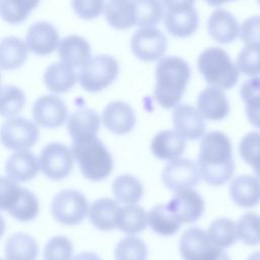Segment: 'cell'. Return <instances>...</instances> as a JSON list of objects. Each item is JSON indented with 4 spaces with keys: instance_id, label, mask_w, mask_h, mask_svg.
Instances as JSON below:
<instances>
[{
    "instance_id": "obj_45",
    "label": "cell",
    "mask_w": 260,
    "mask_h": 260,
    "mask_svg": "<svg viewBox=\"0 0 260 260\" xmlns=\"http://www.w3.org/2000/svg\"><path fill=\"white\" fill-rule=\"evenodd\" d=\"M240 95L244 103L260 99V76H254L242 83Z\"/></svg>"
},
{
    "instance_id": "obj_2",
    "label": "cell",
    "mask_w": 260,
    "mask_h": 260,
    "mask_svg": "<svg viewBox=\"0 0 260 260\" xmlns=\"http://www.w3.org/2000/svg\"><path fill=\"white\" fill-rule=\"evenodd\" d=\"M191 77L189 64L178 56L159 59L155 67V85L153 98L165 108L177 107L182 100Z\"/></svg>"
},
{
    "instance_id": "obj_1",
    "label": "cell",
    "mask_w": 260,
    "mask_h": 260,
    "mask_svg": "<svg viewBox=\"0 0 260 260\" xmlns=\"http://www.w3.org/2000/svg\"><path fill=\"white\" fill-rule=\"evenodd\" d=\"M197 166L201 178L208 185L221 186L232 179L235 171L233 147L223 132L211 131L203 136Z\"/></svg>"
},
{
    "instance_id": "obj_15",
    "label": "cell",
    "mask_w": 260,
    "mask_h": 260,
    "mask_svg": "<svg viewBox=\"0 0 260 260\" xmlns=\"http://www.w3.org/2000/svg\"><path fill=\"white\" fill-rule=\"evenodd\" d=\"M175 129L186 139L196 140L205 135V118L191 105L179 104L173 112Z\"/></svg>"
},
{
    "instance_id": "obj_48",
    "label": "cell",
    "mask_w": 260,
    "mask_h": 260,
    "mask_svg": "<svg viewBox=\"0 0 260 260\" xmlns=\"http://www.w3.org/2000/svg\"><path fill=\"white\" fill-rule=\"evenodd\" d=\"M72 260H102L100 256L93 252H82L73 257Z\"/></svg>"
},
{
    "instance_id": "obj_11",
    "label": "cell",
    "mask_w": 260,
    "mask_h": 260,
    "mask_svg": "<svg viewBox=\"0 0 260 260\" xmlns=\"http://www.w3.org/2000/svg\"><path fill=\"white\" fill-rule=\"evenodd\" d=\"M132 53L140 60L152 62L161 59L167 51L165 34L154 26L140 27L131 38Z\"/></svg>"
},
{
    "instance_id": "obj_50",
    "label": "cell",
    "mask_w": 260,
    "mask_h": 260,
    "mask_svg": "<svg viewBox=\"0 0 260 260\" xmlns=\"http://www.w3.org/2000/svg\"><path fill=\"white\" fill-rule=\"evenodd\" d=\"M247 260H260V251H256L252 253Z\"/></svg>"
},
{
    "instance_id": "obj_5",
    "label": "cell",
    "mask_w": 260,
    "mask_h": 260,
    "mask_svg": "<svg viewBox=\"0 0 260 260\" xmlns=\"http://www.w3.org/2000/svg\"><path fill=\"white\" fill-rule=\"evenodd\" d=\"M0 207L19 221L32 220L40 210L36 195L8 177L1 178Z\"/></svg>"
},
{
    "instance_id": "obj_29",
    "label": "cell",
    "mask_w": 260,
    "mask_h": 260,
    "mask_svg": "<svg viewBox=\"0 0 260 260\" xmlns=\"http://www.w3.org/2000/svg\"><path fill=\"white\" fill-rule=\"evenodd\" d=\"M26 42L10 36L2 40L0 45V65L3 70L17 69L25 63L28 54Z\"/></svg>"
},
{
    "instance_id": "obj_24",
    "label": "cell",
    "mask_w": 260,
    "mask_h": 260,
    "mask_svg": "<svg viewBox=\"0 0 260 260\" xmlns=\"http://www.w3.org/2000/svg\"><path fill=\"white\" fill-rule=\"evenodd\" d=\"M230 196L240 207H255L260 203V179L251 175L235 178L230 184Z\"/></svg>"
},
{
    "instance_id": "obj_4",
    "label": "cell",
    "mask_w": 260,
    "mask_h": 260,
    "mask_svg": "<svg viewBox=\"0 0 260 260\" xmlns=\"http://www.w3.org/2000/svg\"><path fill=\"white\" fill-rule=\"evenodd\" d=\"M71 150L84 178L102 181L113 170V158L107 147L95 136L86 140L72 142Z\"/></svg>"
},
{
    "instance_id": "obj_37",
    "label": "cell",
    "mask_w": 260,
    "mask_h": 260,
    "mask_svg": "<svg viewBox=\"0 0 260 260\" xmlns=\"http://www.w3.org/2000/svg\"><path fill=\"white\" fill-rule=\"evenodd\" d=\"M239 152L242 159L252 167L255 176L260 179V132L247 133L240 141Z\"/></svg>"
},
{
    "instance_id": "obj_40",
    "label": "cell",
    "mask_w": 260,
    "mask_h": 260,
    "mask_svg": "<svg viewBox=\"0 0 260 260\" xmlns=\"http://www.w3.org/2000/svg\"><path fill=\"white\" fill-rule=\"evenodd\" d=\"M147 247L137 237H126L119 241L115 248L116 260H146Z\"/></svg>"
},
{
    "instance_id": "obj_16",
    "label": "cell",
    "mask_w": 260,
    "mask_h": 260,
    "mask_svg": "<svg viewBox=\"0 0 260 260\" xmlns=\"http://www.w3.org/2000/svg\"><path fill=\"white\" fill-rule=\"evenodd\" d=\"M25 41L31 53L38 56H46L59 48L61 40L58 30L52 23L38 21L27 29Z\"/></svg>"
},
{
    "instance_id": "obj_6",
    "label": "cell",
    "mask_w": 260,
    "mask_h": 260,
    "mask_svg": "<svg viewBox=\"0 0 260 260\" xmlns=\"http://www.w3.org/2000/svg\"><path fill=\"white\" fill-rule=\"evenodd\" d=\"M116 58L100 54L91 59L78 72V82L88 92H99L111 85L119 74Z\"/></svg>"
},
{
    "instance_id": "obj_28",
    "label": "cell",
    "mask_w": 260,
    "mask_h": 260,
    "mask_svg": "<svg viewBox=\"0 0 260 260\" xmlns=\"http://www.w3.org/2000/svg\"><path fill=\"white\" fill-rule=\"evenodd\" d=\"M105 16L115 29L125 30L136 24L133 0H110L105 8Z\"/></svg>"
},
{
    "instance_id": "obj_7",
    "label": "cell",
    "mask_w": 260,
    "mask_h": 260,
    "mask_svg": "<svg viewBox=\"0 0 260 260\" xmlns=\"http://www.w3.org/2000/svg\"><path fill=\"white\" fill-rule=\"evenodd\" d=\"M180 254L184 260H224L228 254L212 244L208 234L199 228L185 231L180 239Z\"/></svg>"
},
{
    "instance_id": "obj_8",
    "label": "cell",
    "mask_w": 260,
    "mask_h": 260,
    "mask_svg": "<svg viewBox=\"0 0 260 260\" xmlns=\"http://www.w3.org/2000/svg\"><path fill=\"white\" fill-rule=\"evenodd\" d=\"M88 203L85 196L77 190L66 189L57 193L51 203L53 217L66 225L78 224L88 214Z\"/></svg>"
},
{
    "instance_id": "obj_34",
    "label": "cell",
    "mask_w": 260,
    "mask_h": 260,
    "mask_svg": "<svg viewBox=\"0 0 260 260\" xmlns=\"http://www.w3.org/2000/svg\"><path fill=\"white\" fill-rule=\"evenodd\" d=\"M41 0H0V13L10 24L23 22Z\"/></svg>"
},
{
    "instance_id": "obj_30",
    "label": "cell",
    "mask_w": 260,
    "mask_h": 260,
    "mask_svg": "<svg viewBox=\"0 0 260 260\" xmlns=\"http://www.w3.org/2000/svg\"><path fill=\"white\" fill-rule=\"evenodd\" d=\"M38 244L28 234L15 233L5 243L6 260H36L38 256Z\"/></svg>"
},
{
    "instance_id": "obj_20",
    "label": "cell",
    "mask_w": 260,
    "mask_h": 260,
    "mask_svg": "<svg viewBox=\"0 0 260 260\" xmlns=\"http://www.w3.org/2000/svg\"><path fill=\"white\" fill-rule=\"evenodd\" d=\"M58 54L61 62L73 68H82L91 59V47L83 37L69 35L60 41Z\"/></svg>"
},
{
    "instance_id": "obj_14",
    "label": "cell",
    "mask_w": 260,
    "mask_h": 260,
    "mask_svg": "<svg viewBox=\"0 0 260 260\" xmlns=\"http://www.w3.org/2000/svg\"><path fill=\"white\" fill-rule=\"evenodd\" d=\"M32 118L43 128H58L67 120V107L57 95L48 94L39 98L31 110Z\"/></svg>"
},
{
    "instance_id": "obj_41",
    "label": "cell",
    "mask_w": 260,
    "mask_h": 260,
    "mask_svg": "<svg viewBox=\"0 0 260 260\" xmlns=\"http://www.w3.org/2000/svg\"><path fill=\"white\" fill-rule=\"evenodd\" d=\"M236 65L244 75L252 77L260 75V46L245 45L237 56Z\"/></svg>"
},
{
    "instance_id": "obj_21",
    "label": "cell",
    "mask_w": 260,
    "mask_h": 260,
    "mask_svg": "<svg viewBox=\"0 0 260 260\" xmlns=\"http://www.w3.org/2000/svg\"><path fill=\"white\" fill-rule=\"evenodd\" d=\"M100 124L101 118L94 110L83 108L75 111L67 122L68 132L72 142L94 137L100 129Z\"/></svg>"
},
{
    "instance_id": "obj_10",
    "label": "cell",
    "mask_w": 260,
    "mask_h": 260,
    "mask_svg": "<svg viewBox=\"0 0 260 260\" xmlns=\"http://www.w3.org/2000/svg\"><path fill=\"white\" fill-rule=\"evenodd\" d=\"M74 155L70 148L60 142L47 144L39 155L40 169L51 180L67 177L73 168Z\"/></svg>"
},
{
    "instance_id": "obj_31",
    "label": "cell",
    "mask_w": 260,
    "mask_h": 260,
    "mask_svg": "<svg viewBox=\"0 0 260 260\" xmlns=\"http://www.w3.org/2000/svg\"><path fill=\"white\" fill-rule=\"evenodd\" d=\"M112 191L118 202L125 205H134L143 195V186L136 177L123 174L114 180Z\"/></svg>"
},
{
    "instance_id": "obj_32",
    "label": "cell",
    "mask_w": 260,
    "mask_h": 260,
    "mask_svg": "<svg viewBox=\"0 0 260 260\" xmlns=\"http://www.w3.org/2000/svg\"><path fill=\"white\" fill-rule=\"evenodd\" d=\"M147 222L151 230L160 236H172L181 228L180 219L170 212L166 204L152 207L147 213Z\"/></svg>"
},
{
    "instance_id": "obj_3",
    "label": "cell",
    "mask_w": 260,
    "mask_h": 260,
    "mask_svg": "<svg viewBox=\"0 0 260 260\" xmlns=\"http://www.w3.org/2000/svg\"><path fill=\"white\" fill-rule=\"evenodd\" d=\"M197 66L209 85L231 89L238 83L240 70L226 51L220 47L204 49L198 56Z\"/></svg>"
},
{
    "instance_id": "obj_12",
    "label": "cell",
    "mask_w": 260,
    "mask_h": 260,
    "mask_svg": "<svg viewBox=\"0 0 260 260\" xmlns=\"http://www.w3.org/2000/svg\"><path fill=\"white\" fill-rule=\"evenodd\" d=\"M200 177L198 166L189 158L171 160L161 172L164 185L174 192L196 186Z\"/></svg>"
},
{
    "instance_id": "obj_27",
    "label": "cell",
    "mask_w": 260,
    "mask_h": 260,
    "mask_svg": "<svg viewBox=\"0 0 260 260\" xmlns=\"http://www.w3.org/2000/svg\"><path fill=\"white\" fill-rule=\"evenodd\" d=\"M78 80V75L74 68L63 63L55 62L49 65L44 73L46 87L54 93H64L69 91Z\"/></svg>"
},
{
    "instance_id": "obj_47",
    "label": "cell",
    "mask_w": 260,
    "mask_h": 260,
    "mask_svg": "<svg viewBox=\"0 0 260 260\" xmlns=\"http://www.w3.org/2000/svg\"><path fill=\"white\" fill-rule=\"evenodd\" d=\"M195 2L196 0H162V3L167 10L194 7Z\"/></svg>"
},
{
    "instance_id": "obj_9",
    "label": "cell",
    "mask_w": 260,
    "mask_h": 260,
    "mask_svg": "<svg viewBox=\"0 0 260 260\" xmlns=\"http://www.w3.org/2000/svg\"><path fill=\"white\" fill-rule=\"evenodd\" d=\"M38 137V127L35 123L25 118H9L1 127L2 144L6 148L14 151L29 149L36 144Z\"/></svg>"
},
{
    "instance_id": "obj_43",
    "label": "cell",
    "mask_w": 260,
    "mask_h": 260,
    "mask_svg": "<svg viewBox=\"0 0 260 260\" xmlns=\"http://www.w3.org/2000/svg\"><path fill=\"white\" fill-rule=\"evenodd\" d=\"M105 0H71V7L75 14L86 20L100 16L106 8Z\"/></svg>"
},
{
    "instance_id": "obj_25",
    "label": "cell",
    "mask_w": 260,
    "mask_h": 260,
    "mask_svg": "<svg viewBox=\"0 0 260 260\" xmlns=\"http://www.w3.org/2000/svg\"><path fill=\"white\" fill-rule=\"evenodd\" d=\"M39 169V158L27 150L14 152L5 164L7 177L15 182H26L34 179Z\"/></svg>"
},
{
    "instance_id": "obj_13",
    "label": "cell",
    "mask_w": 260,
    "mask_h": 260,
    "mask_svg": "<svg viewBox=\"0 0 260 260\" xmlns=\"http://www.w3.org/2000/svg\"><path fill=\"white\" fill-rule=\"evenodd\" d=\"M166 206L182 223H193L203 214L205 203L198 192L187 188L177 191Z\"/></svg>"
},
{
    "instance_id": "obj_19",
    "label": "cell",
    "mask_w": 260,
    "mask_h": 260,
    "mask_svg": "<svg viewBox=\"0 0 260 260\" xmlns=\"http://www.w3.org/2000/svg\"><path fill=\"white\" fill-rule=\"evenodd\" d=\"M197 109L205 119L220 121L229 115L230 103L221 88L210 85L198 94Z\"/></svg>"
},
{
    "instance_id": "obj_36",
    "label": "cell",
    "mask_w": 260,
    "mask_h": 260,
    "mask_svg": "<svg viewBox=\"0 0 260 260\" xmlns=\"http://www.w3.org/2000/svg\"><path fill=\"white\" fill-rule=\"evenodd\" d=\"M207 234L212 244L221 249L233 246L238 239L236 223L225 217L214 219L208 226Z\"/></svg>"
},
{
    "instance_id": "obj_46",
    "label": "cell",
    "mask_w": 260,
    "mask_h": 260,
    "mask_svg": "<svg viewBox=\"0 0 260 260\" xmlns=\"http://www.w3.org/2000/svg\"><path fill=\"white\" fill-rule=\"evenodd\" d=\"M245 113L248 121L260 129V99L245 103Z\"/></svg>"
},
{
    "instance_id": "obj_33",
    "label": "cell",
    "mask_w": 260,
    "mask_h": 260,
    "mask_svg": "<svg viewBox=\"0 0 260 260\" xmlns=\"http://www.w3.org/2000/svg\"><path fill=\"white\" fill-rule=\"evenodd\" d=\"M136 24L140 27L154 26L165 17L162 0H133Z\"/></svg>"
},
{
    "instance_id": "obj_51",
    "label": "cell",
    "mask_w": 260,
    "mask_h": 260,
    "mask_svg": "<svg viewBox=\"0 0 260 260\" xmlns=\"http://www.w3.org/2000/svg\"><path fill=\"white\" fill-rule=\"evenodd\" d=\"M256 2H257V4L260 6V0H256Z\"/></svg>"
},
{
    "instance_id": "obj_39",
    "label": "cell",
    "mask_w": 260,
    "mask_h": 260,
    "mask_svg": "<svg viewBox=\"0 0 260 260\" xmlns=\"http://www.w3.org/2000/svg\"><path fill=\"white\" fill-rule=\"evenodd\" d=\"M25 105L23 91L14 85H3L1 88V115L3 118L16 117Z\"/></svg>"
},
{
    "instance_id": "obj_22",
    "label": "cell",
    "mask_w": 260,
    "mask_h": 260,
    "mask_svg": "<svg viewBox=\"0 0 260 260\" xmlns=\"http://www.w3.org/2000/svg\"><path fill=\"white\" fill-rule=\"evenodd\" d=\"M154 156L164 160L180 158L186 148V138L177 130H162L157 132L150 144Z\"/></svg>"
},
{
    "instance_id": "obj_18",
    "label": "cell",
    "mask_w": 260,
    "mask_h": 260,
    "mask_svg": "<svg viewBox=\"0 0 260 260\" xmlns=\"http://www.w3.org/2000/svg\"><path fill=\"white\" fill-rule=\"evenodd\" d=\"M207 31L213 41L230 44L240 37V24L230 11L217 8L208 17Z\"/></svg>"
},
{
    "instance_id": "obj_17",
    "label": "cell",
    "mask_w": 260,
    "mask_h": 260,
    "mask_svg": "<svg viewBox=\"0 0 260 260\" xmlns=\"http://www.w3.org/2000/svg\"><path fill=\"white\" fill-rule=\"evenodd\" d=\"M103 123L114 134L124 135L132 131L136 123V116L132 107L122 101L108 104L103 111Z\"/></svg>"
},
{
    "instance_id": "obj_26",
    "label": "cell",
    "mask_w": 260,
    "mask_h": 260,
    "mask_svg": "<svg viewBox=\"0 0 260 260\" xmlns=\"http://www.w3.org/2000/svg\"><path fill=\"white\" fill-rule=\"evenodd\" d=\"M120 209L118 201L103 197L91 203L88 209V218L96 229L111 231L118 228Z\"/></svg>"
},
{
    "instance_id": "obj_38",
    "label": "cell",
    "mask_w": 260,
    "mask_h": 260,
    "mask_svg": "<svg viewBox=\"0 0 260 260\" xmlns=\"http://www.w3.org/2000/svg\"><path fill=\"white\" fill-rule=\"evenodd\" d=\"M238 239L248 246L260 244V216L254 212L243 214L236 223Z\"/></svg>"
},
{
    "instance_id": "obj_42",
    "label": "cell",
    "mask_w": 260,
    "mask_h": 260,
    "mask_svg": "<svg viewBox=\"0 0 260 260\" xmlns=\"http://www.w3.org/2000/svg\"><path fill=\"white\" fill-rule=\"evenodd\" d=\"M73 253L71 241L64 236H55L45 245L44 260H70Z\"/></svg>"
},
{
    "instance_id": "obj_49",
    "label": "cell",
    "mask_w": 260,
    "mask_h": 260,
    "mask_svg": "<svg viewBox=\"0 0 260 260\" xmlns=\"http://www.w3.org/2000/svg\"><path fill=\"white\" fill-rule=\"evenodd\" d=\"M209 6H212V7H218L220 5H223L228 2H231V1H236V0H204Z\"/></svg>"
},
{
    "instance_id": "obj_35",
    "label": "cell",
    "mask_w": 260,
    "mask_h": 260,
    "mask_svg": "<svg viewBox=\"0 0 260 260\" xmlns=\"http://www.w3.org/2000/svg\"><path fill=\"white\" fill-rule=\"evenodd\" d=\"M147 214L140 206L125 205L121 207L118 229L125 234L134 235L141 233L147 225Z\"/></svg>"
},
{
    "instance_id": "obj_23",
    "label": "cell",
    "mask_w": 260,
    "mask_h": 260,
    "mask_svg": "<svg viewBox=\"0 0 260 260\" xmlns=\"http://www.w3.org/2000/svg\"><path fill=\"white\" fill-rule=\"evenodd\" d=\"M165 26L168 32L176 38H188L198 28L199 16L194 7L167 10Z\"/></svg>"
},
{
    "instance_id": "obj_44",
    "label": "cell",
    "mask_w": 260,
    "mask_h": 260,
    "mask_svg": "<svg viewBox=\"0 0 260 260\" xmlns=\"http://www.w3.org/2000/svg\"><path fill=\"white\" fill-rule=\"evenodd\" d=\"M240 39L245 45L260 46V15L250 16L241 23Z\"/></svg>"
}]
</instances>
